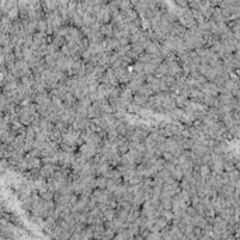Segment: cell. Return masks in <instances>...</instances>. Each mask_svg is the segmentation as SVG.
I'll list each match as a JSON object with an SVG mask.
<instances>
[{
	"instance_id": "obj_1",
	"label": "cell",
	"mask_w": 240,
	"mask_h": 240,
	"mask_svg": "<svg viewBox=\"0 0 240 240\" xmlns=\"http://www.w3.org/2000/svg\"><path fill=\"white\" fill-rule=\"evenodd\" d=\"M146 101H148V98L143 97V96L140 94H135L132 98V103L136 105V107H142V105H146Z\"/></svg>"
},
{
	"instance_id": "obj_2",
	"label": "cell",
	"mask_w": 240,
	"mask_h": 240,
	"mask_svg": "<svg viewBox=\"0 0 240 240\" xmlns=\"http://www.w3.org/2000/svg\"><path fill=\"white\" fill-rule=\"evenodd\" d=\"M42 174L46 175V177H48V175H52V174H54V166H52V164L45 166V167H44V170H42Z\"/></svg>"
}]
</instances>
